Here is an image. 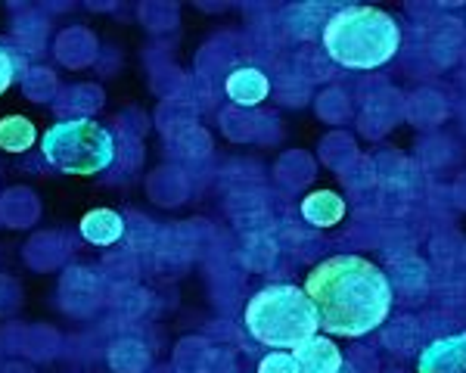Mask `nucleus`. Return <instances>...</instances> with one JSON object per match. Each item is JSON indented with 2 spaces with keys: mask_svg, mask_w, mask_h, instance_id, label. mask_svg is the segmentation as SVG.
<instances>
[{
  "mask_svg": "<svg viewBox=\"0 0 466 373\" xmlns=\"http://www.w3.org/2000/svg\"><path fill=\"white\" fill-rule=\"evenodd\" d=\"M305 293L318 308L323 330L349 339L373 333L392 311V283L360 256L320 261L305 277Z\"/></svg>",
  "mask_w": 466,
  "mask_h": 373,
  "instance_id": "obj_1",
  "label": "nucleus"
},
{
  "mask_svg": "<svg viewBox=\"0 0 466 373\" xmlns=\"http://www.w3.org/2000/svg\"><path fill=\"white\" fill-rule=\"evenodd\" d=\"M401 47V28L380 6H342L323 28V50L342 69H380Z\"/></svg>",
  "mask_w": 466,
  "mask_h": 373,
  "instance_id": "obj_2",
  "label": "nucleus"
},
{
  "mask_svg": "<svg viewBox=\"0 0 466 373\" xmlns=\"http://www.w3.org/2000/svg\"><path fill=\"white\" fill-rule=\"evenodd\" d=\"M243 327L261 346L296 352L302 342L318 336L320 315L302 287L270 283L249 298L243 311Z\"/></svg>",
  "mask_w": 466,
  "mask_h": 373,
  "instance_id": "obj_3",
  "label": "nucleus"
},
{
  "mask_svg": "<svg viewBox=\"0 0 466 373\" xmlns=\"http://www.w3.org/2000/svg\"><path fill=\"white\" fill-rule=\"evenodd\" d=\"M41 153L63 175L94 177L116 159V137L94 118H63L44 131Z\"/></svg>",
  "mask_w": 466,
  "mask_h": 373,
  "instance_id": "obj_4",
  "label": "nucleus"
},
{
  "mask_svg": "<svg viewBox=\"0 0 466 373\" xmlns=\"http://www.w3.org/2000/svg\"><path fill=\"white\" fill-rule=\"evenodd\" d=\"M417 373H466V333H451L426 346L417 358Z\"/></svg>",
  "mask_w": 466,
  "mask_h": 373,
  "instance_id": "obj_5",
  "label": "nucleus"
},
{
  "mask_svg": "<svg viewBox=\"0 0 466 373\" xmlns=\"http://www.w3.org/2000/svg\"><path fill=\"white\" fill-rule=\"evenodd\" d=\"M296 361L302 373H339L342 370V348L327 336H311L296 348Z\"/></svg>",
  "mask_w": 466,
  "mask_h": 373,
  "instance_id": "obj_6",
  "label": "nucleus"
},
{
  "mask_svg": "<svg viewBox=\"0 0 466 373\" xmlns=\"http://www.w3.org/2000/svg\"><path fill=\"white\" fill-rule=\"evenodd\" d=\"M228 96L237 106H258L261 100H268L270 94V81L261 69L243 66V69H233L228 75Z\"/></svg>",
  "mask_w": 466,
  "mask_h": 373,
  "instance_id": "obj_7",
  "label": "nucleus"
},
{
  "mask_svg": "<svg viewBox=\"0 0 466 373\" xmlns=\"http://www.w3.org/2000/svg\"><path fill=\"white\" fill-rule=\"evenodd\" d=\"M302 218L314 227H336L345 218V199L333 190H314L302 199Z\"/></svg>",
  "mask_w": 466,
  "mask_h": 373,
  "instance_id": "obj_8",
  "label": "nucleus"
},
{
  "mask_svg": "<svg viewBox=\"0 0 466 373\" xmlns=\"http://www.w3.org/2000/svg\"><path fill=\"white\" fill-rule=\"evenodd\" d=\"M81 237L94 246H112L125 237V218L112 208H94L81 218Z\"/></svg>",
  "mask_w": 466,
  "mask_h": 373,
  "instance_id": "obj_9",
  "label": "nucleus"
},
{
  "mask_svg": "<svg viewBox=\"0 0 466 373\" xmlns=\"http://www.w3.org/2000/svg\"><path fill=\"white\" fill-rule=\"evenodd\" d=\"M35 140L37 131L25 116L0 118V149H6V153H25V149L35 146Z\"/></svg>",
  "mask_w": 466,
  "mask_h": 373,
  "instance_id": "obj_10",
  "label": "nucleus"
},
{
  "mask_svg": "<svg viewBox=\"0 0 466 373\" xmlns=\"http://www.w3.org/2000/svg\"><path fill=\"white\" fill-rule=\"evenodd\" d=\"M258 373H302L292 352H268L258 361Z\"/></svg>",
  "mask_w": 466,
  "mask_h": 373,
  "instance_id": "obj_11",
  "label": "nucleus"
},
{
  "mask_svg": "<svg viewBox=\"0 0 466 373\" xmlns=\"http://www.w3.org/2000/svg\"><path fill=\"white\" fill-rule=\"evenodd\" d=\"M13 81H16V56L0 44V94L10 91Z\"/></svg>",
  "mask_w": 466,
  "mask_h": 373,
  "instance_id": "obj_12",
  "label": "nucleus"
}]
</instances>
